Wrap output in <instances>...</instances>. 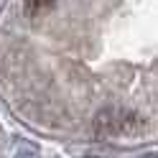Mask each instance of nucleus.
I'll use <instances>...</instances> for the list:
<instances>
[{"label":"nucleus","mask_w":158,"mask_h":158,"mask_svg":"<svg viewBox=\"0 0 158 158\" xmlns=\"http://www.w3.org/2000/svg\"><path fill=\"white\" fill-rule=\"evenodd\" d=\"M54 0H26V10L28 13H38V10H46V8H51Z\"/></svg>","instance_id":"obj_1"},{"label":"nucleus","mask_w":158,"mask_h":158,"mask_svg":"<svg viewBox=\"0 0 158 158\" xmlns=\"http://www.w3.org/2000/svg\"><path fill=\"white\" fill-rule=\"evenodd\" d=\"M143 158H158V156H143Z\"/></svg>","instance_id":"obj_2"}]
</instances>
